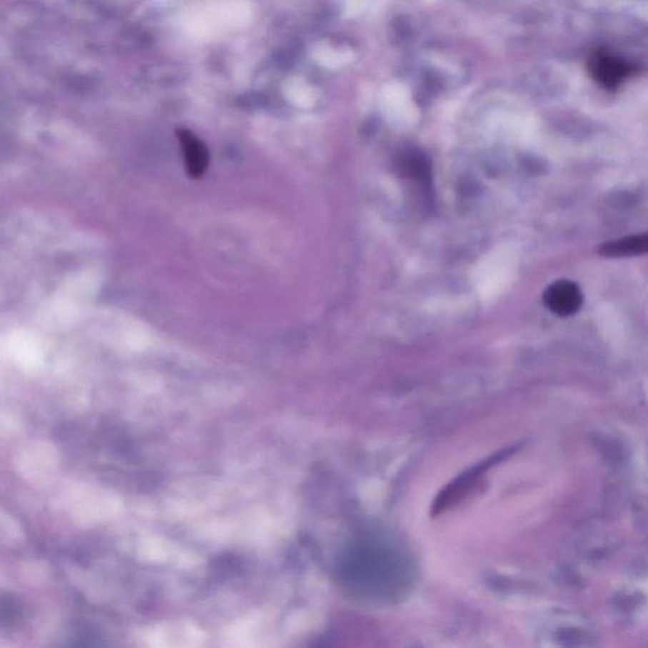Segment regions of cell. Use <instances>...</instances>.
<instances>
[{"label": "cell", "instance_id": "obj_3", "mask_svg": "<svg viewBox=\"0 0 648 648\" xmlns=\"http://www.w3.org/2000/svg\"><path fill=\"white\" fill-rule=\"evenodd\" d=\"M178 137L189 176L199 179L209 166V151L204 142L191 131L181 128L178 131Z\"/></svg>", "mask_w": 648, "mask_h": 648}, {"label": "cell", "instance_id": "obj_5", "mask_svg": "<svg viewBox=\"0 0 648 648\" xmlns=\"http://www.w3.org/2000/svg\"><path fill=\"white\" fill-rule=\"evenodd\" d=\"M644 254H648V233L610 241L599 249V255L610 259L631 257Z\"/></svg>", "mask_w": 648, "mask_h": 648}, {"label": "cell", "instance_id": "obj_2", "mask_svg": "<svg viewBox=\"0 0 648 648\" xmlns=\"http://www.w3.org/2000/svg\"><path fill=\"white\" fill-rule=\"evenodd\" d=\"M543 303L557 316H572L582 308V290L570 280H559L546 289Z\"/></svg>", "mask_w": 648, "mask_h": 648}, {"label": "cell", "instance_id": "obj_1", "mask_svg": "<svg viewBox=\"0 0 648 648\" xmlns=\"http://www.w3.org/2000/svg\"><path fill=\"white\" fill-rule=\"evenodd\" d=\"M592 78L608 90H617L627 78L637 72V67L605 50L594 51L587 60Z\"/></svg>", "mask_w": 648, "mask_h": 648}, {"label": "cell", "instance_id": "obj_4", "mask_svg": "<svg viewBox=\"0 0 648 648\" xmlns=\"http://www.w3.org/2000/svg\"><path fill=\"white\" fill-rule=\"evenodd\" d=\"M494 462H497L495 459L485 461V462H482L480 465L475 466L474 469L465 472L462 477L456 479L452 484H449L447 489H444V493L439 494V497L436 500V504H434L436 510H438V512L444 510L449 504H452L456 500H459L464 494L469 493L472 487L477 484V480L480 479L482 474L487 472L490 464H494Z\"/></svg>", "mask_w": 648, "mask_h": 648}]
</instances>
